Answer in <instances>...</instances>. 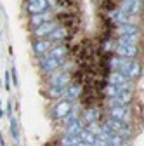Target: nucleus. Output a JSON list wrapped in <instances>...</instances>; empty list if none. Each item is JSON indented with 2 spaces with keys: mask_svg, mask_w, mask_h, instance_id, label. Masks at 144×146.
<instances>
[{
  "mask_svg": "<svg viewBox=\"0 0 144 146\" xmlns=\"http://www.w3.org/2000/svg\"><path fill=\"white\" fill-rule=\"evenodd\" d=\"M64 94H66V87H63V89H59V87H47L44 90V96L47 99H52L54 103L59 101V99H63Z\"/></svg>",
  "mask_w": 144,
  "mask_h": 146,
  "instance_id": "f8f14e48",
  "label": "nucleus"
},
{
  "mask_svg": "<svg viewBox=\"0 0 144 146\" xmlns=\"http://www.w3.org/2000/svg\"><path fill=\"white\" fill-rule=\"evenodd\" d=\"M78 137H80V141H82L83 144H87V146H94V143H96V136H94L92 132H89L87 129H83Z\"/></svg>",
  "mask_w": 144,
  "mask_h": 146,
  "instance_id": "a211bd4d",
  "label": "nucleus"
},
{
  "mask_svg": "<svg viewBox=\"0 0 144 146\" xmlns=\"http://www.w3.org/2000/svg\"><path fill=\"white\" fill-rule=\"evenodd\" d=\"M52 19H54V12H52L50 9H47V11H44V12H40V14L30 16V26H31V28H37V26H40V25H44V23L52 21Z\"/></svg>",
  "mask_w": 144,
  "mask_h": 146,
  "instance_id": "6e6552de",
  "label": "nucleus"
},
{
  "mask_svg": "<svg viewBox=\"0 0 144 146\" xmlns=\"http://www.w3.org/2000/svg\"><path fill=\"white\" fill-rule=\"evenodd\" d=\"M113 33L116 36H123V35H141V28L135 23H125V25H116L113 28Z\"/></svg>",
  "mask_w": 144,
  "mask_h": 146,
  "instance_id": "0eeeda50",
  "label": "nucleus"
},
{
  "mask_svg": "<svg viewBox=\"0 0 144 146\" xmlns=\"http://www.w3.org/2000/svg\"><path fill=\"white\" fill-rule=\"evenodd\" d=\"M50 47H52V42L47 40V38H35L33 44H31V49H33L37 58H42L44 54H47Z\"/></svg>",
  "mask_w": 144,
  "mask_h": 146,
  "instance_id": "1a4fd4ad",
  "label": "nucleus"
},
{
  "mask_svg": "<svg viewBox=\"0 0 144 146\" xmlns=\"http://www.w3.org/2000/svg\"><path fill=\"white\" fill-rule=\"evenodd\" d=\"M49 9V4H47V0H37V2H31V4H26V12L30 16L33 14H40L44 11ZM52 11V9H50Z\"/></svg>",
  "mask_w": 144,
  "mask_h": 146,
  "instance_id": "9b49d317",
  "label": "nucleus"
},
{
  "mask_svg": "<svg viewBox=\"0 0 144 146\" xmlns=\"http://www.w3.org/2000/svg\"><path fill=\"white\" fill-rule=\"evenodd\" d=\"M59 25L56 23V21H49V23H44V25H40V26H37V28H33V36L35 38H47V36L56 30Z\"/></svg>",
  "mask_w": 144,
  "mask_h": 146,
  "instance_id": "423d86ee",
  "label": "nucleus"
},
{
  "mask_svg": "<svg viewBox=\"0 0 144 146\" xmlns=\"http://www.w3.org/2000/svg\"><path fill=\"white\" fill-rule=\"evenodd\" d=\"M7 115H9V117H12V103H11V101L7 103Z\"/></svg>",
  "mask_w": 144,
  "mask_h": 146,
  "instance_id": "412c9836",
  "label": "nucleus"
},
{
  "mask_svg": "<svg viewBox=\"0 0 144 146\" xmlns=\"http://www.w3.org/2000/svg\"><path fill=\"white\" fill-rule=\"evenodd\" d=\"M82 85H78V84H69L68 87H66V94H64V99H68L69 103H77L78 99H80V96H82Z\"/></svg>",
  "mask_w": 144,
  "mask_h": 146,
  "instance_id": "9d476101",
  "label": "nucleus"
},
{
  "mask_svg": "<svg viewBox=\"0 0 144 146\" xmlns=\"http://www.w3.org/2000/svg\"><path fill=\"white\" fill-rule=\"evenodd\" d=\"M71 106H73V103H69L68 99H59V101H56L52 106H50V118H54V120H64L66 117H68V113L71 111Z\"/></svg>",
  "mask_w": 144,
  "mask_h": 146,
  "instance_id": "f03ea898",
  "label": "nucleus"
},
{
  "mask_svg": "<svg viewBox=\"0 0 144 146\" xmlns=\"http://www.w3.org/2000/svg\"><path fill=\"white\" fill-rule=\"evenodd\" d=\"M38 61H40V71L44 73V75H50L52 71H56V70H59L61 68V64L64 63L63 59H56V58H49V56H44L42 58H38Z\"/></svg>",
  "mask_w": 144,
  "mask_h": 146,
  "instance_id": "20e7f679",
  "label": "nucleus"
},
{
  "mask_svg": "<svg viewBox=\"0 0 144 146\" xmlns=\"http://www.w3.org/2000/svg\"><path fill=\"white\" fill-rule=\"evenodd\" d=\"M113 52L118 58H125V59H135L139 54V47L135 45H113Z\"/></svg>",
  "mask_w": 144,
  "mask_h": 146,
  "instance_id": "39448f33",
  "label": "nucleus"
},
{
  "mask_svg": "<svg viewBox=\"0 0 144 146\" xmlns=\"http://www.w3.org/2000/svg\"><path fill=\"white\" fill-rule=\"evenodd\" d=\"M11 136H12L14 141L19 139V131H17V120H16V117H11Z\"/></svg>",
  "mask_w": 144,
  "mask_h": 146,
  "instance_id": "6ab92c4d",
  "label": "nucleus"
},
{
  "mask_svg": "<svg viewBox=\"0 0 144 146\" xmlns=\"http://www.w3.org/2000/svg\"><path fill=\"white\" fill-rule=\"evenodd\" d=\"M9 75H11V84L14 85V87H17V71H16V66H12L11 68V71H9Z\"/></svg>",
  "mask_w": 144,
  "mask_h": 146,
  "instance_id": "aec40b11",
  "label": "nucleus"
},
{
  "mask_svg": "<svg viewBox=\"0 0 144 146\" xmlns=\"http://www.w3.org/2000/svg\"><path fill=\"white\" fill-rule=\"evenodd\" d=\"M106 82L111 84V85H115V87H120V85H123V84H127L129 78L123 77V75H120V73H116V71H110V75L106 77Z\"/></svg>",
  "mask_w": 144,
  "mask_h": 146,
  "instance_id": "2eb2a0df",
  "label": "nucleus"
},
{
  "mask_svg": "<svg viewBox=\"0 0 144 146\" xmlns=\"http://www.w3.org/2000/svg\"><path fill=\"white\" fill-rule=\"evenodd\" d=\"M139 40H141V35H123V36H116L115 45H135V47H139Z\"/></svg>",
  "mask_w": 144,
  "mask_h": 146,
  "instance_id": "4468645a",
  "label": "nucleus"
},
{
  "mask_svg": "<svg viewBox=\"0 0 144 146\" xmlns=\"http://www.w3.org/2000/svg\"><path fill=\"white\" fill-rule=\"evenodd\" d=\"M0 146H5V143H4V136H2V132H0Z\"/></svg>",
  "mask_w": 144,
  "mask_h": 146,
  "instance_id": "4be33fe9",
  "label": "nucleus"
},
{
  "mask_svg": "<svg viewBox=\"0 0 144 146\" xmlns=\"http://www.w3.org/2000/svg\"><path fill=\"white\" fill-rule=\"evenodd\" d=\"M141 63L139 61H132V64H130V70H129V75H127V78L129 80H137L139 77H141Z\"/></svg>",
  "mask_w": 144,
  "mask_h": 146,
  "instance_id": "f3484780",
  "label": "nucleus"
},
{
  "mask_svg": "<svg viewBox=\"0 0 144 146\" xmlns=\"http://www.w3.org/2000/svg\"><path fill=\"white\" fill-rule=\"evenodd\" d=\"M83 129H85V123H83L82 118H78V120L71 122V123H68L64 127V134H68V136H80V132Z\"/></svg>",
  "mask_w": 144,
  "mask_h": 146,
  "instance_id": "ddd939ff",
  "label": "nucleus"
},
{
  "mask_svg": "<svg viewBox=\"0 0 144 146\" xmlns=\"http://www.w3.org/2000/svg\"><path fill=\"white\" fill-rule=\"evenodd\" d=\"M57 146H75L77 143H80V137L78 136H68V134H63L59 137V141H56Z\"/></svg>",
  "mask_w": 144,
  "mask_h": 146,
  "instance_id": "dca6fc26",
  "label": "nucleus"
},
{
  "mask_svg": "<svg viewBox=\"0 0 144 146\" xmlns=\"http://www.w3.org/2000/svg\"><path fill=\"white\" fill-rule=\"evenodd\" d=\"M0 87H2V82H0Z\"/></svg>",
  "mask_w": 144,
  "mask_h": 146,
  "instance_id": "b1692460",
  "label": "nucleus"
},
{
  "mask_svg": "<svg viewBox=\"0 0 144 146\" xmlns=\"http://www.w3.org/2000/svg\"><path fill=\"white\" fill-rule=\"evenodd\" d=\"M141 7H142V2H141V0H118V4H116V9H120L122 12L129 14V16H132V17L139 16Z\"/></svg>",
  "mask_w": 144,
  "mask_h": 146,
  "instance_id": "7ed1b4c3",
  "label": "nucleus"
},
{
  "mask_svg": "<svg viewBox=\"0 0 144 146\" xmlns=\"http://www.w3.org/2000/svg\"><path fill=\"white\" fill-rule=\"evenodd\" d=\"M106 117L113 120H118L122 123H132V110L130 106H115V108H106L104 111Z\"/></svg>",
  "mask_w": 144,
  "mask_h": 146,
  "instance_id": "f257e3e1",
  "label": "nucleus"
},
{
  "mask_svg": "<svg viewBox=\"0 0 144 146\" xmlns=\"http://www.w3.org/2000/svg\"><path fill=\"white\" fill-rule=\"evenodd\" d=\"M5 115V111H4V110H2V103H0V118H2Z\"/></svg>",
  "mask_w": 144,
  "mask_h": 146,
  "instance_id": "5701e85b",
  "label": "nucleus"
}]
</instances>
